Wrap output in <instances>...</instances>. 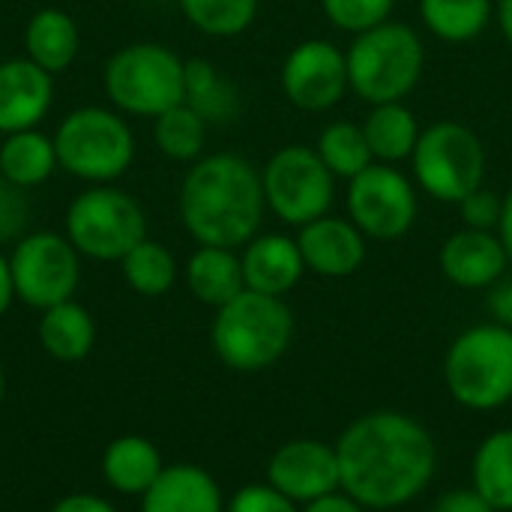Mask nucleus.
I'll use <instances>...</instances> for the list:
<instances>
[{
	"instance_id": "nucleus-33",
	"label": "nucleus",
	"mask_w": 512,
	"mask_h": 512,
	"mask_svg": "<svg viewBox=\"0 0 512 512\" xmlns=\"http://www.w3.org/2000/svg\"><path fill=\"white\" fill-rule=\"evenodd\" d=\"M396 0H321L327 21L351 36H360L393 18Z\"/></svg>"
},
{
	"instance_id": "nucleus-12",
	"label": "nucleus",
	"mask_w": 512,
	"mask_h": 512,
	"mask_svg": "<svg viewBox=\"0 0 512 512\" xmlns=\"http://www.w3.org/2000/svg\"><path fill=\"white\" fill-rule=\"evenodd\" d=\"M348 216L366 240H402L420 216L417 189L396 165L372 162L348 180Z\"/></svg>"
},
{
	"instance_id": "nucleus-34",
	"label": "nucleus",
	"mask_w": 512,
	"mask_h": 512,
	"mask_svg": "<svg viewBox=\"0 0 512 512\" xmlns=\"http://www.w3.org/2000/svg\"><path fill=\"white\" fill-rule=\"evenodd\" d=\"M33 219V204L27 189L9 183L0 174V243H18L27 234V225Z\"/></svg>"
},
{
	"instance_id": "nucleus-45",
	"label": "nucleus",
	"mask_w": 512,
	"mask_h": 512,
	"mask_svg": "<svg viewBox=\"0 0 512 512\" xmlns=\"http://www.w3.org/2000/svg\"><path fill=\"white\" fill-rule=\"evenodd\" d=\"M510 405H512V402H510Z\"/></svg>"
},
{
	"instance_id": "nucleus-22",
	"label": "nucleus",
	"mask_w": 512,
	"mask_h": 512,
	"mask_svg": "<svg viewBox=\"0 0 512 512\" xmlns=\"http://www.w3.org/2000/svg\"><path fill=\"white\" fill-rule=\"evenodd\" d=\"M186 285L198 303L210 309L225 306L246 291L240 255L222 246H198L186 261Z\"/></svg>"
},
{
	"instance_id": "nucleus-44",
	"label": "nucleus",
	"mask_w": 512,
	"mask_h": 512,
	"mask_svg": "<svg viewBox=\"0 0 512 512\" xmlns=\"http://www.w3.org/2000/svg\"><path fill=\"white\" fill-rule=\"evenodd\" d=\"M3 396H6V372L0 366V405H3Z\"/></svg>"
},
{
	"instance_id": "nucleus-30",
	"label": "nucleus",
	"mask_w": 512,
	"mask_h": 512,
	"mask_svg": "<svg viewBox=\"0 0 512 512\" xmlns=\"http://www.w3.org/2000/svg\"><path fill=\"white\" fill-rule=\"evenodd\" d=\"M120 267L126 285L141 297H162L177 282V261L171 249L147 237L123 255Z\"/></svg>"
},
{
	"instance_id": "nucleus-32",
	"label": "nucleus",
	"mask_w": 512,
	"mask_h": 512,
	"mask_svg": "<svg viewBox=\"0 0 512 512\" xmlns=\"http://www.w3.org/2000/svg\"><path fill=\"white\" fill-rule=\"evenodd\" d=\"M186 21L216 39H231L246 33L255 18L261 0H177Z\"/></svg>"
},
{
	"instance_id": "nucleus-21",
	"label": "nucleus",
	"mask_w": 512,
	"mask_h": 512,
	"mask_svg": "<svg viewBox=\"0 0 512 512\" xmlns=\"http://www.w3.org/2000/svg\"><path fill=\"white\" fill-rule=\"evenodd\" d=\"M78 48H81L78 24L63 9H54V6L39 9L24 27L27 60H33L39 69H45L51 75L69 69L78 57Z\"/></svg>"
},
{
	"instance_id": "nucleus-23",
	"label": "nucleus",
	"mask_w": 512,
	"mask_h": 512,
	"mask_svg": "<svg viewBox=\"0 0 512 512\" xmlns=\"http://www.w3.org/2000/svg\"><path fill=\"white\" fill-rule=\"evenodd\" d=\"M36 339L48 357L60 363H78L96 345V321L81 303L66 300L42 312L36 324Z\"/></svg>"
},
{
	"instance_id": "nucleus-15",
	"label": "nucleus",
	"mask_w": 512,
	"mask_h": 512,
	"mask_svg": "<svg viewBox=\"0 0 512 512\" xmlns=\"http://www.w3.org/2000/svg\"><path fill=\"white\" fill-rule=\"evenodd\" d=\"M441 273L447 282L465 291H489L501 276H507L510 255L498 237V231L462 228L450 234L438 252Z\"/></svg>"
},
{
	"instance_id": "nucleus-9",
	"label": "nucleus",
	"mask_w": 512,
	"mask_h": 512,
	"mask_svg": "<svg viewBox=\"0 0 512 512\" xmlns=\"http://www.w3.org/2000/svg\"><path fill=\"white\" fill-rule=\"evenodd\" d=\"M66 237L84 258L123 261L147 237V216L129 192L108 183L90 186L66 207Z\"/></svg>"
},
{
	"instance_id": "nucleus-3",
	"label": "nucleus",
	"mask_w": 512,
	"mask_h": 512,
	"mask_svg": "<svg viewBox=\"0 0 512 512\" xmlns=\"http://www.w3.org/2000/svg\"><path fill=\"white\" fill-rule=\"evenodd\" d=\"M294 342V312L282 297L240 291L216 309L210 327L213 354L240 375H255L276 366Z\"/></svg>"
},
{
	"instance_id": "nucleus-13",
	"label": "nucleus",
	"mask_w": 512,
	"mask_h": 512,
	"mask_svg": "<svg viewBox=\"0 0 512 512\" xmlns=\"http://www.w3.org/2000/svg\"><path fill=\"white\" fill-rule=\"evenodd\" d=\"M351 90L345 51L327 39L297 42L282 63L285 99L309 114L330 111Z\"/></svg>"
},
{
	"instance_id": "nucleus-4",
	"label": "nucleus",
	"mask_w": 512,
	"mask_h": 512,
	"mask_svg": "<svg viewBox=\"0 0 512 512\" xmlns=\"http://www.w3.org/2000/svg\"><path fill=\"white\" fill-rule=\"evenodd\" d=\"M345 60H348V84L363 102L369 105L405 102L411 90L420 84L426 66V48L411 24L390 18L354 36L351 48L345 51Z\"/></svg>"
},
{
	"instance_id": "nucleus-40",
	"label": "nucleus",
	"mask_w": 512,
	"mask_h": 512,
	"mask_svg": "<svg viewBox=\"0 0 512 512\" xmlns=\"http://www.w3.org/2000/svg\"><path fill=\"white\" fill-rule=\"evenodd\" d=\"M303 512H369L366 507H360L354 498H348L345 492H336V495H327L315 504H306Z\"/></svg>"
},
{
	"instance_id": "nucleus-31",
	"label": "nucleus",
	"mask_w": 512,
	"mask_h": 512,
	"mask_svg": "<svg viewBox=\"0 0 512 512\" xmlns=\"http://www.w3.org/2000/svg\"><path fill=\"white\" fill-rule=\"evenodd\" d=\"M207 123L201 114H195L186 102L174 105L171 111L159 114L153 120V141L156 147L174 159V162H195L204 153L207 144Z\"/></svg>"
},
{
	"instance_id": "nucleus-1",
	"label": "nucleus",
	"mask_w": 512,
	"mask_h": 512,
	"mask_svg": "<svg viewBox=\"0 0 512 512\" xmlns=\"http://www.w3.org/2000/svg\"><path fill=\"white\" fill-rule=\"evenodd\" d=\"M342 492L369 512L399 510L420 498L438 471V444L411 414L372 411L336 441Z\"/></svg>"
},
{
	"instance_id": "nucleus-25",
	"label": "nucleus",
	"mask_w": 512,
	"mask_h": 512,
	"mask_svg": "<svg viewBox=\"0 0 512 512\" xmlns=\"http://www.w3.org/2000/svg\"><path fill=\"white\" fill-rule=\"evenodd\" d=\"M54 168H60V162H57V147L51 135L39 129H24V132H12L3 138L0 174L9 183L21 189H33L45 183L54 174Z\"/></svg>"
},
{
	"instance_id": "nucleus-24",
	"label": "nucleus",
	"mask_w": 512,
	"mask_h": 512,
	"mask_svg": "<svg viewBox=\"0 0 512 512\" xmlns=\"http://www.w3.org/2000/svg\"><path fill=\"white\" fill-rule=\"evenodd\" d=\"M363 132L375 162L399 165L411 159L423 129L417 126V117L405 102H384L372 105V111L363 120Z\"/></svg>"
},
{
	"instance_id": "nucleus-37",
	"label": "nucleus",
	"mask_w": 512,
	"mask_h": 512,
	"mask_svg": "<svg viewBox=\"0 0 512 512\" xmlns=\"http://www.w3.org/2000/svg\"><path fill=\"white\" fill-rule=\"evenodd\" d=\"M432 512H495L492 510V504L471 486V489H450V492H444L438 501H435V507Z\"/></svg>"
},
{
	"instance_id": "nucleus-42",
	"label": "nucleus",
	"mask_w": 512,
	"mask_h": 512,
	"mask_svg": "<svg viewBox=\"0 0 512 512\" xmlns=\"http://www.w3.org/2000/svg\"><path fill=\"white\" fill-rule=\"evenodd\" d=\"M498 237H501V243H504V249H507V255H510V264H512V189L507 192V195H504V213H501Z\"/></svg>"
},
{
	"instance_id": "nucleus-10",
	"label": "nucleus",
	"mask_w": 512,
	"mask_h": 512,
	"mask_svg": "<svg viewBox=\"0 0 512 512\" xmlns=\"http://www.w3.org/2000/svg\"><path fill=\"white\" fill-rule=\"evenodd\" d=\"M267 210L285 225L303 228L330 213L336 198V177L315 147L288 144L276 150L261 168Z\"/></svg>"
},
{
	"instance_id": "nucleus-35",
	"label": "nucleus",
	"mask_w": 512,
	"mask_h": 512,
	"mask_svg": "<svg viewBox=\"0 0 512 512\" xmlns=\"http://www.w3.org/2000/svg\"><path fill=\"white\" fill-rule=\"evenodd\" d=\"M225 512H303L291 498L276 492L270 483H249L231 495Z\"/></svg>"
},
{
	"instance_id": "nucleus-38",
	"label": "nucleus",
	"mask_w": 512,
	"mask_h": 512,
	"mask_svg": "<svg viewBox=\"0 0 512 512\" xmlns=\"http://www.w3.org/2000/svg\"><path fill=\"white\" fill-rule=\"evenodd\" d=\"M486 309L492 315L495 324L512 327V276H501L486 297Z\"/></svg>"
},
{
	"instance_id": "nucleus-14",
	"label": "nucleus",
	"mask_w": 512,
	"mask_h": 512,
	"mask_svg": "<svg viewBox=\"0 0 512 512\" xmlns=\"http://www.w3.org/2000/svg\"><path fill=\"white\" fill-rule=\"evenodd\" d=\"M267 483L285 498H291L297 507L342 492L336 444H324L315 438H297L282 444L267 462Z\"/></svg>"
},
{
	"instance_id": "nucleus-2",
	"label": "nucleus",
	"mask_w": 512,
	"mask_h": 512,
	"mask_svg": "<svg viewBox=\"0 0 512 512\" xmlns=\"http://www.w3.org/2000/svg\"><path fill=\"white\" fill-rule=\"evenodd\" d=\"M264 210L261 171L237 153L195 159L180 183V222L198 246H246L258 234Z\"/></svg>"
},
{
	"instance_id": "nucleus-26",
	"label": "nucleus",
	"mask_w": 512,
	"mask_h": 512,
	"mask_svg": "<svg viewBox=\"0 0 512 512\" xmlns=\"http://www.w3.org/2000/svg\"><path fill=\"white\" fill-rule=\"evenodd\" d=\"M186 105L204 117L207 126L231 123L240 114V90L204 57L186 60Z\"/></svg>"
},
{
	"instance_id": "nucleus-20",
	"label": "nucleus",
	"mask_w": 512,
	"mask_h": 512,
	"mask_svg": "<svg viewBox=\"0 0 512 512\" xmlns=\"http://www.w3.org/2000/svg\"><path fill=\"white\" fill-rule=\"evenodd\" d=\"M162 471V453L144 435H120L102 453V477L117 495L141 498Z\"/></svg>"
},
{
	"instance_id": "nucleus-27",
	"label": "nucleus",
	"mask_w": 512,
	"mask_h": 512,
	"mask_svg": "<svg viewBox=\"0 0 512 512\" xmlns=\"http://www.w3.org/2000/svg\"><path fill=\"white\" fill-rule=\"evenodd\" d=\"M471 486L495 512H512V429L486 435L471 462Z\"/></svg>"
},
{
	"instance_id": "nucleus-8",
	"label": "nucleus",
	"mask_w": 512,
	"mask_h": 512,
	"mask_svg": "<svg viewBox=\"0 0 512 512\" xmlns=\"http://www.w3.org/2000/svg\"><path fill=\"white\" fill-rule=\"evenodd\" d=\"M486 147L474 129L456 120L432 123L411 153L417 186L444 204H459L486 183Z\"/></svg>"
},
{
	"instance_id": "nucleus-19",
	"label": "nucleus",
	"mask_w": 512,
	"mask_h": 512,
	"mask_svg": "<svg viewBox=\"0 0 512 512\" xmlns=\"http://www.w3.org/2000/svg\"><path fill=\"white\" fill-rule=\"evenodd\" d=\"M141 512H225V498L213 474L201 465H165L141 495Z\"/></svg>"
},
{
	"instance_id": "nucleus-39",
	"label": "nucleus",
	"mask_w": 512,
	"mask_h": 512,
	"mask_svg": "<svg viewBox=\"0 0 512 512\" xmlns=\"http://www.w3.org/2000/svg\"><path fill=\"white\" fill-rule=\"evenodd\" d=\"M51 512H117L111 501L99 498V495H90V492H72V495H63Z\"/></svg>"
},
{
	"instance_id": "nucleus-43",
	"label": "nucleus",
	"mask_w": 512,
	"mask_h": 512,
	"mask_svg": "<svg viewBox=\"0 0 512 512\" xmlns=\"http://www.w3.org/2000/svg\"><path fill=\"white\" fill-rule=\"evenodd\" d=\"M495 18H498L504 39L512 45V0H495Z\"/></svg>"
},
{
	"instance_id": "nucleus-36",
	"label": "nucleus",
	"mask_w": 512,
	"mask_h": 512,
	"mask_svg": "<svg viewBox=\"0 0 512 512\" xmlns=\"http://www.w3.org/2000/svg\"><path fill=\"white\" fill-rule=\"evenodd\" d=\"M462 225L465 228H477V231H498L501 225V213H504V198H498L492 189L480 186L477 192H471L465 201L456 204Z\"/></svg>"
},
{
	"instance_id": "nucleus-11",
	"label": "nucleus",
	"mask_w": 512,
	"mask_h": 512,
	"mask_svg": "<svg viewBox=\"0 0 512 512\" xmlns=\"http://www.w3.org/2000/svg\"><path fill=\"white\" fill-rule=\"evenodd\" d=\"M9 267L15 297L39 312L72 300L81 282V255L69 237L57 231L24 234L9 255Z\"/></svg>"
},
{
	"instance_id": "nucleus-41",
	"label": "nucleus",
	"mask_w": 512,
	"mask_h": 512,
	"mask_svg": "<svg viewBox=\"0 0 512 512\" xmlns=\"http://www.w3.org/2000/svg\"><path fill=\"white\" fill-rule=\"evenodd\" d=\"M12 300H18L15 297V282H12V267H9V258L0 252V318L9 312Z\"/></svg>"
},
{
	"instance_id": "nucleus-29",
	"label": "nucleus",
	"mask_w": 512,
	"mask_h": 512,
	"mask_svg": "<svg viewBox=\"0 0 512 512\" xmlns=\"http://www.w3.org/2000/svg\"><path fill=\"white\" fill-rule=\"evenodd\" d=\"M315 150L324 159V165L333 171V177H342V180H354L375 162L363 123H351V120L327 123L318 135Z\"/></svg>"
},
{
	"instance_id": "nucleus-16",
	"label": "nucleus",
	"mask_w": 512,
	"mask_h": 512,
	"mask_svg": "<svg viewBox=\"0 0 512 512\" xmlns=\"http://www.w3.org/2000/svg\"><path fill=\"white\" fill-rule=\"evenodd\" d=\"M309 273L324 279H345L354 276L366 261V237L351 219L321 216L300 228L294 237Z\"/></svg>"
},
{
	"instance_id": "nucleus-17",
	"label": "nucleus",
	"mask_w": 512,
	"mask_h": 512,
	"mask_svg": "<svg viewBox=\"0 0 512 512\" xmlns=\"http://www.w3.org/2000/svg\"><path fill=\"white\" fill-rule=\"evenodd\" d=\"M54 81L51 72L39 69L27 57H12L0 63V132L36 129L51 111Z\"/></svg>"
},
{
	"instance_id": "nucleus-18",
	"label": "nucleus",
	"mask_w": 512,
	"mask_h": 512,
	"mask_svg": "<svg viewBox=\"0 0 512 512\" xmlns=\"http://www.w3.org/2000/svg\"><path fill=\"white\" fill-rule=\"evenodd\" d=\"M240 264L246 288L270 297H285L306 273L300 246L288 234H255L243 246Z\"/></svg>"
},
{
	"instance_id": "nucleus-28",
	"label": "nucleus",
	"mask_w": 512,
	"mask_h": 512,
	"mask_svg": "<svg viewBox=\"0 0 512 512\" xmlns=\"http://www.w3.org/2000/svg\"><path fill=\"white\" fill-rule=\"evenodd\" d=\"M495 15V0H420V18L444 42L477 39Z\"/></svg>"
},
{
	"instance_id": "nucleus-6",
	"label": "nucleus",
	"mask_w": 512,
	"mask_h": 512,
	"mask_svg": "<svg viewBox=\"0 0 512 512\" xmlns=\"http://www.w3.org/2000/svg\"><path fill=\"white\" fill-rule=\"evenodd\" d=\"M186 60L159 42H132L117 48L102 72L108 102L135 117H159L186 99Z\"/></svg>"
},
{
	"instance_id": "nucleus-5",
	"label": "nucleus",
	"mask_w": 512,
	"mask_h": 512,
	"mask_svg": "<svg viewBox=\"0 0 512 512\" xmlns=\"http://www.w3.org/2000/svg\"><path fill=\"white\" fill-rule=\"evenodd\" d=\"M444 384L468 411H498L512 402V327L474 324L462 330L444 357Z\"/></svg>"
},
{
	"instance_id": "nucleus-7",
	"label": "nucleus",
	"mask_w": 512,
	"mask_h": 512,
	"mask_svg": "<svg viewBox=\"0 0 512 512\" xmlns=\"http://www.w3.org/2000/svg\"><path fill=\"white\" fill-rule=\"evenodd\" d=\"M51 138L60 168L93 186H105L123 177L135 159V135L129 123L102 105L69 111Z\"/></svg>"
}]
</instances>
